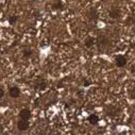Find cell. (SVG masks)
<instances>
[{"instance_id": "12", "label": "cell", "mask_w": 135, "mask_h": 135, "mask_svg": "<svg viewBox=\"0 0 135 135\" xmlns=\"http://www.w3.org/2000/svg\"><path fill=\"white\" fill-rule=\"evenodd\" d=\"M31 55H32V50H31V49L27 48V49L23 50V56H25V57H29V56H31Z\"/></svg>"}, {"instance_id": "9", "label": "cell", "mask_w": 135, "mask_h": 135, "mask_svg": "<svg viewBox=\"0 0 135 135\" xmlns=\"http://www.w3.org/2000/svg\"><path fill=\"white\" fill-rule=\"evenodd\" d=\"M45 87H46V82L45 81H41V82L35 84V88L36 89H44Z\"/></svg>"}, {"instance_id": "13", "label": "cell", "mask_w": 135, "mask_h": 135, "mask_svg": "<svg viewBox=\"0 0 135 135\" xmlns=\"http://www.w3.org/2000/svg\"><path fill=\"white\" fill-rule=\"evenodd\" d=\"M96 18L97 17V12H96V10L95 9H91L90 11H89V18L90 19H93V18Z\"/></svg>"}, {"instance_id": "15", "label": "cell", "mask_w": 135, "mask_h": 135, "mask_svg": "<svg viewBox=\"0 0 135 135\" xmlns=\"http://www.w3.org/2000/svg\"><path fill=\"white\" fill-rule=\"evenodd\" d=\"M131 71H132V74L135 76V65H133V66L131 67Z\"/></svg>"}, {"instance_id": "16", "label": "cell", "mask_w": 135, "mask_h": 135, "mask_svg": "<svg viewBox=\"0 0 135 135\" xmlns=\"http://www.w3.org/2000/svg\"><path fill=\"white\" fill-rule=\"evenodd\" d=\"M89 84H90V82H89V81H85V82H84V86H88Z\"/></svg>"}, {"instance_id": "4", "label": "cell", "mask_w": 135, "mask_h": 135, "mask_svg": "<svg viewBox=\"0 0 135 135\" xmlns=\"http://www.w3.org/2000/svg\"><path fill=\"white\" fill-rule=\"evenodd\" d=\"M9 95H10V97H12V98H18V97L20 96V89H19L17 86H13V87L10 88Z\"/></svg>"}, {"instance_id": "14", "label": "cell", "mask_w": 135, "mask_h": 135, "mask_svg": "<svg viewBox=\"0 0 135 135\" xmlns=\"http://www.w3.org/2000/svg\"><path fill=\"white\" fill-rule=\"evenodd\" d=\"M3 96H4V90H3L1 87H0V99H1Z\"/></svg>"}, {"instance_id": "11", "label": "cell", "mask_w": 135, "mask_h": 135, "mask_svg": "<svg viewBox=\"0 0 135 135\" xmlns=\"http://www.w3.org/2000/svg\"><path fill=\"white\" fill-rule=\"evenodd\" d=\"M17 19H18V17L15 16V15L10 16V17H9V23H10V25H15V22L17 21Z\"/></svg>"}, {"instance_id": "6", "label": "cell", "mask_w": 135, "mask_h": 135, "mask_svg": "<svg viewBox=\"0 0 135 135\" xmlns=\"http://www.w3.org/2000/svg\"><path fill=\"white\" fill-rule=\"evenodd\" d=\"M87 120H88V122H89L90 124H97L98 121H99V117H98L96 114H90V115L88 116Z\"/></svg>"}, {"instance_id": "5", "label": "cell", "mask_w": 135, "mask_h": 135, "mask_svg": "<svg viewBox=\"0 0 135 135\" xmlns=\"http://www.w3.org/2000/svg\"><path fill=\"white\" fill-rule=\"evenodd\" d=\"M19 117L20 119H26V120H29L30 117H31V112L28 110V109H23L19 112Z\"/></svg>"}, {"instance_id": "7", "label": "cell", "mask_w": 135, "mask_h": 135, "mask_svg": "<svg viewBox=\"0 0 135 135\" xmlns=\"http://www.w3.org/2000/svg\"><path fill=\"white\" fill-rule=\"evenodd\" d=\"M119 16H120V10H118V9H113V10L110 11V17H111V18L117 19V18H119Z\"/></svg>"}, {"instance_id": "2", "label": "cell", "mask_w": 135, "mask_h": 135, "mask_svg": "<svg viewBox=\"0 0 135 135\" xmlns=\"http://www.w3.org/2000/svg\"><path fill=\"white\" fill-rule=\"evenodd\" d=\"M29 127H30V123L26 119H21L17 122V128L19 131H27L29 129Z\"/></svg>"}, {"instance_id": "3", "label": "cell", "mask_w": 135, "mask_h": 135, "mask_svg": "<svg viewBox=\"0 0 135 135\" xmlns=\"http://www.w3.org/2000/svg\"><path fill=\"white\" fill-rule=\"evenodd\" d=\"M115 63H116V65L118 67H123L127 64V59L123 55H117L115 57Z\"/></svg>"}, {"instance_id": "8", "label": "cell", "mask_w": 135, "mask_h": 135, "mask_svg": "<svg viewBox=\"0 0 135 135\" xmlns=\"http://www.w3.org/2000/svg\"><path fill=\"white\" fill-rule=\"evenodd\" d=\"M84 46L86 48H91L94 46V38L93 37H87L84 42Z\"/></svg>"}, {"instance_id": "10", "label": "cell", "mask_w": 135, "mask_h": 135, "mask_svg": "<svg viewBox=\"0 0 135 135\" xmlns=\"http://www.w3.org/2000/svg\"><path fill=\"white\" fill-rule=\"evenodd\" d=\"M52 8H53L54 10H60V9H62V8H63V3H62V1H61V0H60V1H56L55 3L52 4Z\"/></svg>"}, {"instance_id": "1", "label": "cell", "mask_w": 135, "mask_h": 135, "mask_svg": "<svg viewBox=\"0 0 135 135\" xmlns=\"http://www.w3.org/2000/svg\"><path fill=\"white\" fill-rule=\"evenodd\" d=\"M98 44H99V46H102V48H105V47L110 46L111 42L104 34H100L98 36Z\"/></svg>"}]
</instances>
